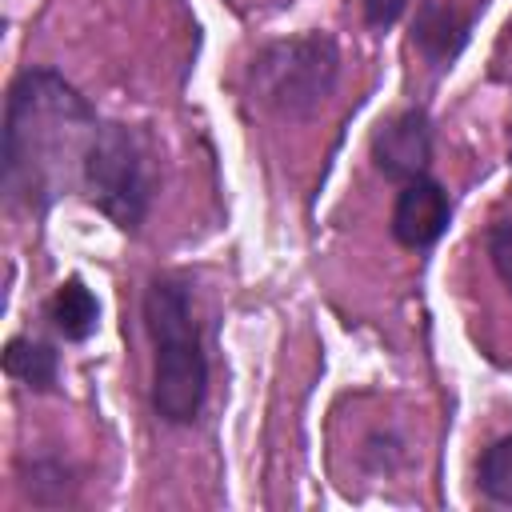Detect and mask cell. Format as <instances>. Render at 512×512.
Here are the masks:
<instances>
[{"label":"cell","instance_id":"6da1fadb","mask_svg":"<svg viewBox=\"0 0 512 512\" xmlns=\"http://www.w3.org/2000/svg\"><path fill=\"white\" fill-rule=\"evenodd\" d=\"M100 128L96 108L52 68H28L8 88L4 192L28 208H48L84 180V156Z\"/></svg>","mask_w":512,"mask_h":512},{"label":"cell","instance_id":"7a4b0ae2","mask_svg":"<svg viewBox=\"0 0 512 512\" xmlns=\"http://www.w3.org/2000/svg\"><path fill=\"white\" fill-rule=\"evenodd\" d=\"M144 328L152 336V412L164 424H196L208 400V356L184 276L160 272L144 288Z\"/></svg>","mask_w":512,"mask_h":512},{"label":"cell","instance_id":"3957f363","mask_svg":"<svg viewBox=\"0 0 512 512\" xmlns=\"http://www.w3.org/2000/svg\"><path fill=\"white\" fill-rule=\"evenodd\" d=\"M336 80H340V48L328 32L272 40L252 56L248 68L252 96L284 120H308L332 96Z\"/></svg>","mask_w":512,"mask_h":512},{"label":"cell","instance_id":"277c9868","mask_svg":"<svg viewBox=\"0 0 512 512\" xmlns=\"http://www.w3.org/2000/svg\"><path fill=\"white\" fill-rule=\"evenodd\" d=\"M80 188L124 232H136L144 224L148 200H152V180H148L144 148L124 124L100 120V128L88 144V156H84Z\"/></svg>","mask_w":512,"mask_h":512},{"label":"cell","instance_id":"5b68a950","mask_svg":"<svg viewBox=\"0 0 512 512\" xmlns=\"http://www.w3.org/2000/svg\"><path fill=\"white\" fill-rule=\"evenodd\" d=\"M428 164H432V116L424 108H404L372 132V168L384 180L408 184L416 176H428Z\"/></svg>","mask_w":512,"mask_h":512},{"label":"cell","instance_id":"8992f818","mask_svg":"<svg viewBox=\"0 0 512 512\" xmlns=\"http://www.w3.org/2000/svg\"><path fill=\"white\" fill-rule=\"evenodd\" d=\"M448 220H452V200H448L444 184H436L432 176H416V180L400 184V196L392 204L396 244H404L412 252H424L444 236Z\"/></svg>","mask_w":512,"mask_h":512},{"label":"cell","instance_id":"52a82bcc","mask_svg":"<svg viewBox=\"0 0 512 512\" xmlns=\"http://www.w3.org/2000/svg\"><path fill=\"white\" fill-rule=\"evenodd\" d=\"M468 16H460L452 4L444 0H424L416 8V20H412V44L424 52L428 64L444 68L448 60H456V52L464 48L468 40Z\"/></svg>","mask_w":512,"mask_h":512},{"label":"cell","instance_id":"ba28073f","mask_svg":"<svg viewBox=\"0 0 512 512\" xmlns=\"http://www.w3.org/2000/svg\"><path fill=\"white\" fill-rule=\"evenodd\" d=\"M48 320H52V328H56L64 340L80 344V340H88V336L96 332V324H100V300L92 296V288H88L80 276H68V280L52 292V300H48Z\"/></svg>","mask_w":512,"mask_h":512},{"label":"cell","instance_id":"9c48e42d","mask_svg":"<svg viewBox=\"0 0 512 512\" xmlns=\"http://www.w3.org/2000/svg\"><path fill=\"white\" fill-rule=\"evenodd\" d=\"M4 372L36 392H52L56 376H60V356L52 344L32 340V336H12L4 348Z\"/></svg>","mask_w":512,"mask_h":512},{"label":"cell","instance_id":"30bf717a","mask_svg":"<svg viewBox=\"0 0 512 512\" xmlns=\"http://www.w3.org/2000/svg\"><path fill=\"white\" fill-rule=\"evenodd\" d=\"M476 484L492 504H508L512 508V432H504L500 440H492L480 452L476 464Z\"/></svg>","mask_w":512,"mask_h":512},{"label":"cell","instance_id":"8fae6325","mask_svg":"<svg viewBox=\"0 0 512 512\" xmlns=\"http://www.w3.org/2000/svg\"><path fill=\"white\" fill-rule=\"evenodd\" d=\"M488 260H492V272H496V280L504 284V292L512 296V216H504V220H496L492 228H488Z\"/></svg>","mask_w":512,"mask_h":512},{"label":"cell","instance_id":"7c38bea8","mask_svg":"<svg viewBox=\"0 0 512 512\" xmlns=\"http://www.w3.org/2000/svg\"><path fill=\"white\" fill-rule=\"evenodd\" d=\"M412 0H364V20L368 28H392L404 12H408Z\"/></svg>","mask_w":512,"mask_h":512}]
</instances>
